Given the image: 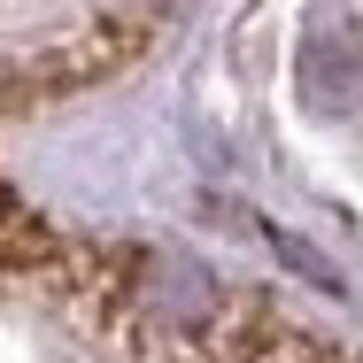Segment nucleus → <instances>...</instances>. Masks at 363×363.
Returning <instances> with one entry per match:
<instances>
[{"mask_svg":"<svg viewBox=\"0 0 363 363\" xmlns=\"http://www.w3.org/2000/svg\"><path fill=\"white\" fill-rule=\"evenodd\" d=\"M271 247H279V263H294L301 279H317V286H333V271H325V263H317V255H309V247H301L294 232H271Z\"/></svg>","mask_w":363,"mask_h":363,"instance_id":"obj_1","label":"nucleus"}]
</instances>
